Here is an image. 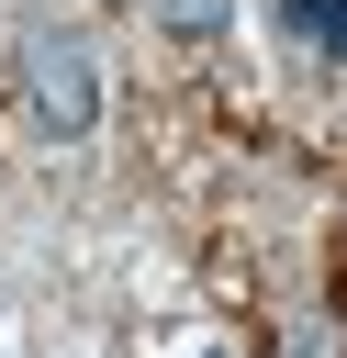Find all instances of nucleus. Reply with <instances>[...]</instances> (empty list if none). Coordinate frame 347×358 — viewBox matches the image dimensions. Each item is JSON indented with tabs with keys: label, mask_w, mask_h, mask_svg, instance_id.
Here are the masks:
<instances>
[{
	"label": "nucleus",
	"mask_w": 347,
	"mask_h": 358,
	"mask_svg": "<svg viewBox=\"0 0 347 358\" xmlns=\"http://www.w3.org/2000/svg\"><path fill=\"white\" fill-rule=\"evenodd\" d=\"M22 123H34L45 145H78V134L101 123V56H90L78 34H34V45H22Z\"/></svg>",
	"instance_id": "nucleus-1"
},
{
	"label": "nucleus",
	"mask_w": 347,
	"mask_h": 358,
	"mask_svg": "<svg viewBox=\"0 0 347 358\" xmlns=\"http://www.w3.org/2000/svg\"><path fill=\"white\" fill-rule=\"evenodd\" d=\"M280 22L302 45H325V56H347V0H280Z\"/></svg>",
	"instance_id": "nucleus-2"
},
{
	"label": "nucleus",
	"mask_w": 347,
	"mask_h": 358,
	"mask_svg": "<svg viewBox=\"0 0 347 358\" xmlns=\"http://www.w3.org/2000/svg\"><path fill=\"white\" fill-rule=\"evenodd\" d=\"M280 358H325V324H291V347Z\"/></svg>",
	"instance_id": "nucleus-4"
},
{
	"label": "nucleus",
	"mask_w": 347,
	"mask_h": 358,
	"mask_svg": "<svg viewBox=\"0 0 347 358\" xmlns=\"http://www.w3.org/2000/svg\"><path fill=\"white\" fill-rule=\"evenodd\" d=\"M201 358H224V347H201Z\"/></svg>",
	"instance_id": "nucleus-5"
},
{
	"label": "nucleus",
	"mask_w": 347,
	"mask_h": 358,
	"mask_svg": "<svg viewBox=\"0 0 347 358\" xmlns=\"http://www.w3.org/2000/svg\"><path fill=\"white\" fill-rule=\"evenodd\" d=\"M168 22H190V34H213V22H224V0H168Z\"/></svg>",
	"instance_id": "nucleus-3"
}]
</instances>
